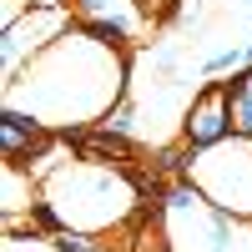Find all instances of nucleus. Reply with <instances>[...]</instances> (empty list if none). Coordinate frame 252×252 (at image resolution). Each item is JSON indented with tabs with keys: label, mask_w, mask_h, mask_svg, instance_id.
Listing matches in <instances>:
<instances>
[{
	"label": "nucleus",
	"mask_w": 252,
	"mask_h": 252,
	"mask_svg": "<svg viewBox=\"0 0 252 252\" xmlns=\"http://www.w3.org/2000/svg\"><path fill=\"white\" fill-rule=\"evenodd\" d=\"M227 126H232V91L207 86L187 111V146H212L227 136Z\"/></svg>",
	"instance_id": "1"
},
{
	"label": "nucleus",
	"mask_w": 252,
	"mask_h": 252,
	"mask_svg": "<svg viewBox=\"0 0 252 252\" xmlns=\"http://www.w3.org/2000/svg\"><path fill=\"white\" fill-rule=\"evenodd\" d=\"M35 152V121H26V116H5V157L10 161H20V157H31Z\"/></svg>",
	"instance_id": "2"
},
{
	"label": "nucleus",
	"mask_w": 252,
	"mask_h": 252,
	"mask_svg": "<svg viewBox=\"0 0 252 252\" xmlns=\"http://www.w3.org/2000/svg\"><path fill=\"white\" fill-rule=\"evenodd\" d=\"M56 242H61V252H96V247H91V237H81V232H61Z\"/></svg>",
	"instance_id": "4"
},
{
	"label": "nucleus",
	"mask_w": 252,
	"mask_h": 252,
	"mask_svg": "<svg viewBox=\"0 0 252 252\" xmlns=\"http://www.w3.org/2000/svg\"><path fill=\"white\" fill-rule=\"evenodd\" d=\"M227 91H232V126L242 136H252V71H242L237 81H227Z\"/></svg>",
	"instance_id": "3"
},
{
	"label": "nucleus",
	"mask_w": 252,
	"mask_h": 252,
	"mask_svg": "<svg viewBox=\"0 0 252 252\" xmlns=\"http://www.w3.org/2000/svg\"><path fill=\"white\" fill-rule=\"evenodd\" d=\"M81 5H86V10H96V5H101V0H81Z\"/></svg>",
	"instance_id": "5"
}]
</instances>
